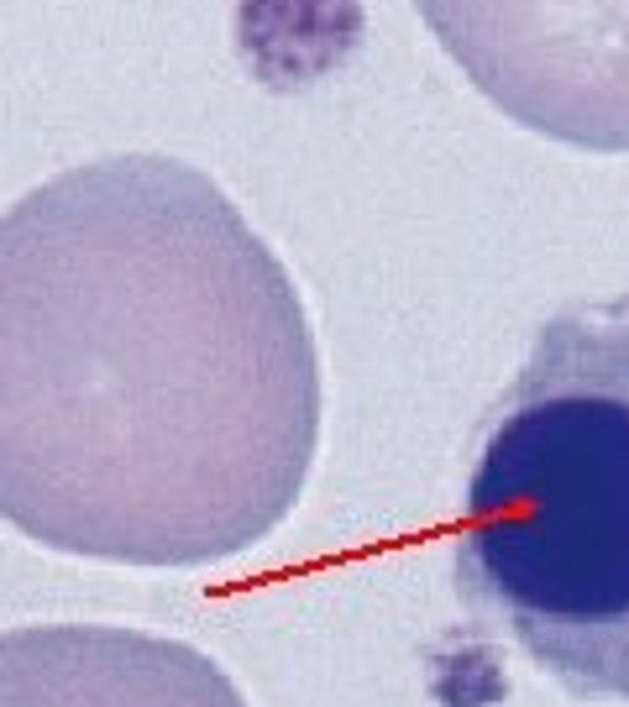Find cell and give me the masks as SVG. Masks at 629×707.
<instances>
[{"instance_id": "3", "label": "cell", "mask_w": 629, "mask_h": 707, "mask_svg": "<svg viewBox=\"0 0 629 707\" xmlns=\"http://www.w3.org/2000/svg\"><path fill=\"white\" fill-rule=\"evenodd\" d=\"M414 11L525 132L629 152V0H414Z\"/></svg>"}, {"instance_id": "4", "label": "cell", "mask_w": 629, "mask_h": 707, "mask_svg": "<svg viewBox=\"0 0 629 707\" xmlns=\"http://www.w3.org/2000/svg\"><path fill=\"white\" fill-rule=\"evenodd\" d=\"M0 707H247V697L184 639L32 624L0 635Z\"/></svg>"}, {"instance_id": "2", "label": "cell", "mask_w": 629, "mask_h": 707, "mask_svg": "<svg viewBox=\"0 0 629 707\" xmlns=\"http://www.w3.org/2000/svg\"><path fill=\"white\" fill-rule=\"evenodd\" d=\"M457 588L572 697L629 703V294L540 326L478 441Z\"/></svg>"}, {"instance_id": "1", "label": "cell", "mask_w": 629, "mask_h": 707, "mask_svg": "<svg viewBox=\"0 0 629 707\" xmlns=\"http://www.w3.org/2000/svg\"><path fill=\"white\" fill-rule=\"evenodd\" d=\"M320 446L289 267L179 158H100L0 215V518L58 556L216 566Z\"/></svg>"}]
</instances>
